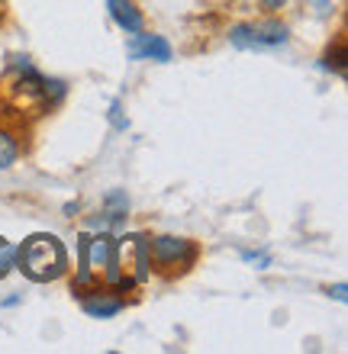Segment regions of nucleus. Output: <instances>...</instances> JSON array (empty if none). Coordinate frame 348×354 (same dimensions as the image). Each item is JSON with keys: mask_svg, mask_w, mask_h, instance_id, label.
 Masks as SVG:
<instances>
[{"mask_svg": "<svg viewBox=\"0 0 348 354\" xmlns=\"http://www.w3.org/2000/svg\"><path fill=\"white\" fill-rule=\"evenodd\" d=\"M258 3H262V10H268V13H274V10L287 7V0H258Z\"/></svg>", "mask_w": 348, "mask_h": 354, "instance_id": "nucleus-14", "label": "nucleus"}, {"mask_svg": "<svg viewBox=\"0 0 348 354\" xmlns=\"http://www.w3.org/2000/svg\"><path fill=\"white\" fill-rule=\"evenodd\" d=\"M306 7H310L316 17H329V13H332V0H306Z\"/></svg>", "mask_w": 348, "mask_h": 354, "instance_id": "nucleus-12", "label": "nucleus"}, {"mask_svg": "<svg viewBox=\"0 0 348 354\" xmlns=\"http://www.w3.org/2000/svg\"><path fill=\"white\" fill-rule=\"evenodd\" d=\"M329 297H336V299H339V303H345V283H336V290H329Z\"/></svg>", "mask_w": 348, "mask_h": 354, "instance_id": "nucleus-15", "label": "nucleus"}, {"mask_svg": "<svg viewBox=\"0 0 348 354\" xmlns=\"http://www.w3.org/2000/svg\"><path fill=\"white\" fill-rule=\"evenodd\" d=\"M110 120H113L116 129H126V120H122V103H113V106H110Z\"/></svg>", "mask_w": 348, "mask_h": 354, "instance_id": "nucleus-13", "label": "nucleus"}, {"mask_svg": "<svg viewBox=\"0 0 348 354\" xmlns=\"http://www.w3.org/2000/svg\"><path fill=\"white\" fill-rule=\"evenodd\" d=\"M171 42L165 36H155V32H136L129 42V58L139 62V58H152V62H171Z\"/></svg>", "mask_w": 348, "mask_h": 354, "instance_id": "nucleus-7", "label": "nucleus"}, {"mask_svg": "<svg viewBox=\"0 0 348 354\" xmlns=\"http://www.w3.org/2000/svg\"><path fill=\"white\" fill-rule=\"evenodd\" d=\"M242 261L258 264V270H264L268 264H271V254H268V252H242Z\"/></svg>", "mask_w": 348, "mask_h": 354, "instance_id": "nucleus-11", "label": "nucleus"}, {"mask_svg": "<svg viewBox=\"0 0 348 354\" xmlns=\"http://www.w3.org/2000/svg\"><path fill=\"white\" fill-rule=\"evenodd\" d=\"M120 245V268L132 283H145L152 277V254H149V239L145 235H122L116 239Z\"/></svg>", "mask_w": 348, "mask_h": 354, "instance_id": "nucleus-5", "label": "nucleus"}, {"mask_svg": "<svg viewBox=\"0 0 348 354\" xmlns=\"http://www.w3.org/2000/svg\"><path fill=\"white\" fill-rule=\"evenodd\" d=\"M149 254L161 270H181L194 264L197 248H194L190 239H181V235H158V239L149 242Z\"/></svg>", "mask_w": 348, "mask_h": 354, "instance_id": "nucleus-4", "label": "nucleus"}, {"mask_svg": "<svg viewBox=\"0 0 348 354\" xmlns=\"http://www.w3.org/2000/svg\"><path fill=\"white\" fill-rule=\"evenodd\" d=\"M291 26L281 19H258V23H239L229 29V42L242 52H274L287 46Z\"/></svg>", "mask_w": 348, "mask_h": 354, "instance_id": "nucleus-3", "label": "nucleus"}, {"mask_svg": "<svg viewBox=\"0 0 348 354\" xmlns=\"http://www.w3.org/2000/svg\"><path fill=\"white\" fill-rule=\"evenodd\" d=\"M81 309L94 319H110V316H120L126 309V299L116 297V290L110 287H94L81 293Z\"/></svg>", "mask_w": 348, "mask_h": 354, "instance_id": "nucleus-6", "label": "nucleus"}, {"mask_svg": "<svg viewBox=\"0 0 348 354\" xmlns=\"http://www.w3.org/2000/svg\"><path fill=\"white\" fill-rule=\"evenodd\" d=\"M10 71H13V93H17V100L36 103L42 110H52V106L65 97V84L39 75L26 55L13 58V62H10Z\"/></svg>", "mask_w": 348, "mask_h": 354, "instance_id": "nucleus-2", "label": "nucleus"}, {"mask_svg": "<svg viewBox=\"0 0 348 354\" xmlns=\"http://www.w3.org/2000/svg\"><path fill=\"white\" fill-rule=\"evenodd\" d=\"M13 268H17V245L7 242V239L0 235V280L7 277Z\"/></svg>", "mask_w": 348, "mask_h": 354, "instance_id": "nucleus-10", "label": "nucleus"}, {"mask_svg": "<svg viewBox=\"0 0 348 354\" xmlns=\"http://www.w3.org/2000/svg\"><path fill=\"white\" fill-rule=\"evenodd\" d=\"M19 151H23V145H19V136L13 129H7V126H0V171H7L17 165Z\"/></svg>", "mask_w": 348, "mask_h": 354, "instance_id": "nucleus-9", "label": "nucleus"}, {"mask_svg": "<svg viewBox=\"0 0 348 354\" xmlns=\"http://www.w3.org/2000/svg\"><path fill=\"white\" fill-rule=\"evenodd\" d=\"M17 268L36 283H52L68 270V252L58 235L36 232L17 248Z\"/></svg>", "mask_w": 348, "mask_h": 354, "instance_id": "nucleus-1", "label": "nucleus"}, {"mask_svg": "<svg viewBox=\"0 0 348 354\" xmlns=\"http://www.w3.org/2000/svg\"><path fill=\"white\" fill-rule=\"evenodd\" d=\"M107 10H110L113 23L126 36H136V32H142V26H145V19H142V13L136 10L132 0H107Z\"/></svg>", "mask_w": 348, "mask_h": 354, "instance_id": "nucleus-8", "label": "nucleus"}]
</instances>
